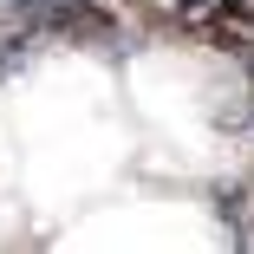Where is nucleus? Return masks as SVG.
I'll use <instances>...</instances> for the list:
<instances>
[{
    "label": "nucleus",
    "instance_id": "nucleus-1",
    "mask_svg": "<svg viewBox=\"0 0 254 254\" xmlns=\"http://www.w3.org/2000/svg\"><path fill=\"white\" fill-rule=\"evenodd\" d=\"M176 26L222 53H254V0H176Z\"/></svg>",
    "mask_w": 254,
    "mask_h": 254
},
{
    "label": "nucleus",
    "instance_id": "nucleus-2",
    "mask_svg": "<svg viewBox=\"0 0 254 254\" xmlns=\"http://www.w3.org/2000/svg\"><path fill=\"white\" fill-rule=\"evenodd\" d=\"M46 26L65 33V39H78V46H105L118 33V20L105 7H91V0H53V7H46Z\"/></svg>",
    "mask_w": 254,
    "mask_h": 254
}]
</instances>
